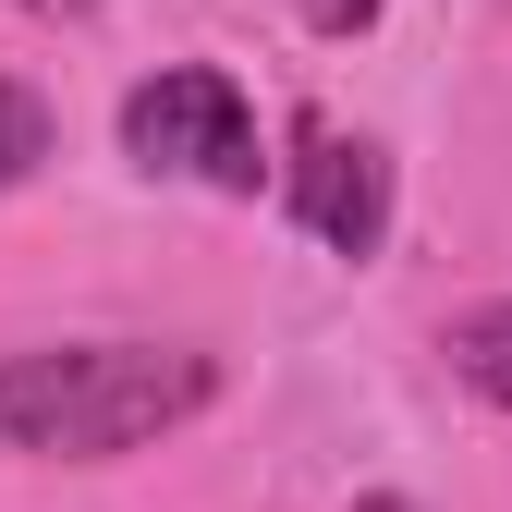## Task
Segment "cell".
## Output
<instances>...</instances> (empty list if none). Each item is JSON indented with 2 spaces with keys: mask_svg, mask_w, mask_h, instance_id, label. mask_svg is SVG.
I'll return each mask as SVG.
<instances>
[{
  "mask_svg": "<svg viewBox=\"0 0 512 512\" xmlns=\"http://www.w3.org/2000/svg\"><path fill=\"white\" fill-rule=\"evenodd\" d=\"M220 366L196 342H49L0 366V452H49V464H110L147 452L183 415H208Z\"/></svg>",
  "mask_w": 512,
  "mask_h": 512,
  "instance_id": "6da1fadb",
  "label": "cell"
},
{
  "mask_svg": "<svg viewBox=\"0 0 512 512\" xmlns=\"http://www.w3.org/2000/svg\"><path fill=\"white\" fill-rule=\"evenodd\" d=\"M122 159L135 171H183V183H220V196H256V110L220 61H171L122 98Z\"/></svg>",
  "mask_w": 512,
  "mask_h": 512,
  "instance_id": "7a4b0ae2",
  "label": "cell"
},
{
  "mask_svg": "<svg viewBox=\"0 0 512 512\" xmlns=\"http://www.w3.org/2000/svg\"><path fill=\"white\" fill-rule=\"evenodd\" d=\"M293 208H305V232L330 256H378V232H391V159H378L366 135H305Z\"/></svg>",
  "mask_w": 512,
  "mask_h": 512,
  "instance_id": "3957f363",
  "label": "cell"
},
{
  "mask_svg": "<svg viewBox=\"0 0 512 512\" xmlns=\"http://www.w3.org/2000/svg\"><path fill=\"white\" fill-rule=\"evenodd\" d=\"M452 366H464V391H488V403L512 415V293H500V305H476L464 330H452Z\"/></svg>",
  "mask_w": 512,
  "mask_h": 512,
  "instance_id": "277c9868",
  "label": "cell"
},
{
  "mask_svg": "<svg viewBox=\"0 0 512 512\" xmlns=\"http://www.w3.org/2000/svg\"><path fill=\"white\" fill-rule=\"evenodd\" d=\"M37 159H49V98L0 74V196H13V183H25Z\"/></svg>",
  "mask_w": 512,
  "mask_h": 512,
  "instance_id": "5b68a950",
  "label": "cell"
},
{
  "mask_svg": "<svg viewBox=\"0 0 512 512\" xmlns=\"http://www.w3.org/2000/svg\"><path fill=\"white\" fill-rule=\"evenodd\" d=\"M378 13H391V0H305V25H317V37H366Z\"/></svg>",
  "mask_w": 512,
  "mask_h": 512,
  "instance_id": "8992f818",
  "label": "cell"
}]
</instances>
